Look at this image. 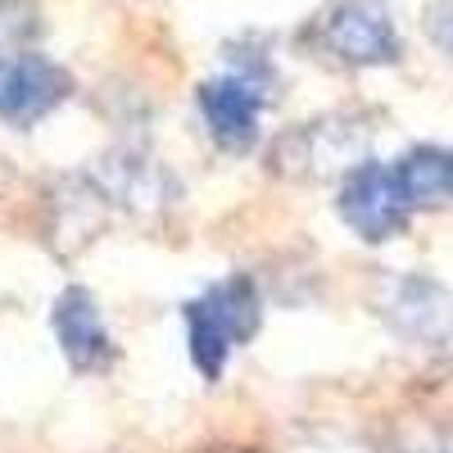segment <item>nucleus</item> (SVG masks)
Wrapping results in <instances>:
<instances>
[{
    "instance_id": "1",
    "label": "nucleus",
    "mask_w": 453,
    "mask_h": 453,
    "mask_svg": "<svg viewBox=\"0 0 453 453\" xmlns=\"http://www.w3.org/2000/svg\"><path fill=\"white\" fill-rule=\"evenodd\" d=\"M258 326V286L250 277H226L209 286L196 304H186V345H191V363L204 381H218L226 354L241 340H250Z\"/></svg>"
},
{
    "instance_id": "2",
    "label": "nucleus",
    "mask_w": 453,
    "mask_h": 453,
    "mask_svg": "<svg viewBox=\"0 0 453 453\" xmlns=\"http://www.w3.org/2000/svg\"><path fill=\"white\" fill-rule=\"evenodd\" d=\"M273 73L263 59H236L226 73L200 87V119L218 150L226 155H250L263 132V104H268Z\"/></svg>"
},
{
    "instance_id": "3",
    "label": "nucleus",
    "mask_w": 453,
    "mask_h": 453,
    "mask_svg": "<svg viewBox=\"0 0 453 453\" xmlns=\"http://www.w3.org/2000/svg\"><path fill=\"white\" fill-rule=\"evenodd\" d=\"M309 36L326 59L349 64V68H381V64H395L403 50L395 14L381 0H335L313 19Z\"/></svg>"
},
{
    "instance_id": "4",
    "label": "nucleus",
    "mask_w": 453,
    "mask_h": 453,
    "mask_svg": "<svg viewBox=\"0 0 453 453\" xmlns=\"http://www.w3.org/2000/svg\"><path fill=\"white\" fill-rule=\"evenodd\" d=\"M367 127L349 113H326V119H313V123H299L290 127L277 150H273V164L277 173L286 177H331V173H354L363 164V150H367Z\"/></svg>"
},
{
    "instance_id": "5",
    "label": "nucleus",
    "mask_w": 453,
    "mask_h": 453,
    "mask_svg": "<svg viewBox=\"0 0 453 453\" xmlns=\"http://www.w3.org/2000/svg\"><path fill=\"white\" fill-rule=\"evenodd\" d=\"M340 218L372 245L399 236L403 222H408V200H403L399 181H395V168L363 159L345 177V186H340Z\"/></svg>"
},
{
    "instance_id": "6",
    "label": "nucleus",
    "mask_w": 453,
    "mask_h": 453,
    "mask_svg": "<svg viewBox=\"0 0 453 453\" xmlns=\"http://www.w3.org/2000/svg\"><path fill=\"white\" fill-rule=\"evenodd\" d=\"M381 313L403 340H418L426 349L453 345V290L431 277H395L381 295Z\"/></svg>"
},
{
    "instance_id": "7",
    "label": "nucleus",
    "mask_w": 453,
    "mask_h": 453,
    "mask_svg": "<svg viewBox=\"0 0 453 453\" xmlns=\"http://www.w3.org/2000/svg\"><path fill=\"white\" fill-rule=\"evenodd\" d=\"M68 96V73L46 59L42 50H23L0 64V119L5 123H36Z\"/></svg>"
},
{
    "instance_id": "8",
    "label": "nucleus",
    "mask_w": 453,
    "mask_h": 453,
    "mask_svg": "<svg viewBox=\"0 0 453 453\" xmlns=\"http://www.w3.org/2000/svg\"><path fill=\"white\" fill-rule=\"evenodd\" d=\"M50 322H55V340H59L64 358L78 367V372H100V367H109V358H113V335H109V326H104V318H100V309H96L91 290L68 286V290L55 299Z\"/></svg>"
},
{
    "instance_id": "9",
    "label": "nucleus",
    "mask_w": 453,
    "mask_h": 453,
    "mask_svg": "<svg viewBox=\"0 0 453 453\" xmlns=\"http://www.w3.org/2000/svg\"><path fill=\"white\" fill-rule=\"evenodd\" d=\"M100 196L113 204H127L136 213H155L173 200V177L159 168V159L141 155V150H113L96 168Z\"/></svg>"
},
{
    "instance_id": "10",
    "label": "nucleus",
    "mask_w": 453,
    "mask_h": 453,
    "mask_svg": "<svg viewBox=\"0 0 453 453\" xmlns=\"http://www.w3.org/2000/svg\"><path fill=\"white\" fill-rule=\"evenodd\" d=\"M395 181H399V191L412 204H435L453 191V168H449V155L435 145H418V150H408V155L395 164Z\"/></svg>"
},
{
    "instance_id": "11",
    "label": "nucleus",
    "mask_w": 453,
    "mask_h": 453,
    "mask_svg": "<svg viewBox=\"0 0 453 453\" xmlns=\"http://www.w3.org/2000/svg\"><path fill=\"white\" fill-rule=\"evenodd\" d=\"M36 10L27 0H0V64L23 55V50H36Z\"/></svg>"
},
{
    "instance_id": "12",
    "label": "nucleus",
    "mask_w": 453,
    "mask_h": 453,
    "mask_svg": "<svg viewBox=\"0 0 453 453\" xmlns=\"http://www.w3.org/2000/svg\"><path fill=\"white\" fill-rule=\"evenodd\" d=\"M426 32L444 55H453V0H440V5L426 10Z\"/></svg>"
},
{
    "instance_id": "13",
    "label": "nucleus",
    "mask_w": 453,
    "mask_h": 453,
    "mask_svg": "<svg viewBox=\"0 0 453 453\" xmlns=\"http://www.w3.org/2000/svg\"><path fill=\"white\" fill-rule=\"evenodd\" d=\"M449 168H453V150H449Z\"/></svg>"
},
{
    "instance_id": "14",
    "label": "nucleus",
    "mask_w": 453,
    "mask_h": 453,
    "mask_svg": "<svg viewBox=\"0 0 453 453\" xmlns=\"http://www.w3.org/2000/svg\"><path fill=\"white\" fill-rule=\"evenodd\" d=\"M444 453H453V440H449V449H444Z\"/></svg>"
},
{
    "instance_id": "15",
    "label": "nucleus",
    "mask_w": 453,
    "mask_h": 453,
    "mask_svg": "<svg viewBox=\"0 0 453 453\" xmlns=\"http://www.w3.org/2000/svg\"><path fill=\"white\" fill-rule=\"evenodd\" d=\"M226 453H236V449H226Z\"/></svg>"
}]
</instances>
